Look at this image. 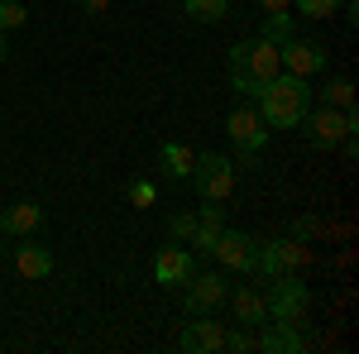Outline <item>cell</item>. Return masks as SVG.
<instances>
[{
	"label": "cell",
	"instance_id": "obj_2",
	"mask_svg": "<svg viewBox=\"0 0 359 354\" xmlns=\"http://www.w3.org/2000/svg\"><path fill=\"white\" fill-rule=\"evenodd\" d=\"M311 86H306V77H292V72H278L273 82L259 91V115H264V125L269 130H297L306 120V110H311Z\"/></svg>",
	"mask_w": 359,
	"mask_h": 354
},
{
	"label": "cell",
	"instance_id": "obj_26",
	"mask_svg": "<svg viewBox=\"0 0 359 354\" xmlns=\"http://www.w3.org/2000/svg\"><path fill=\"white\" fill-rule=\"evenodd\" d=\"M259 5H264L269 15H283V10H292V0H259Z\"/></svg>",
	"mask_w": 359,
	"mask_h": 354
},
{
	"label": "cell",
	"instance_id": "obj_27",
	"mask_svg": "<svg viewBox=\"0 0 359 354\" xmlns=\"http://www.w3.org/2000/svg\"><path fill=\"white\" fill-rule=\"evenodd\" d=\"M5 53H10V48H5V34H0V62H5Z\"/></svg>",
	"mask_w": 359,
	"mask_h": 354
},
{
	"label": "cell",
	"instance_id": "obj_3",
	"mask_svg": "<svg viewBox=\"0 0 359 354\" xmlns=\"http://www.w3.org/2000/svg\"><path fill=\"white\" fill-rule=\"evenodd\" d=\"M269 321H287V326H302L311 316V287H306L297 273H283V278H269Z\"/></svg>",
	"mask_w": 359,
	"mask_h": 354
},
{
	"label": "cell",
	"instance_id": "obj_25",
	"mask_svg": "<svg viewBox=\"0 0 359 354\" xmlns=\"http://www.w3.org/2000/svg\"><path fill=\"white\" fill-rule=\"evenodd\" d=\"M82 10H86V15H106V10H111V0H82Z\"/></svg>",
	"mask_w": 359,
	"mask_h": 354
},
{
	"label": "cell",
	"instance_id": "obj_23",
	"mask_svg": "<svg viewBox=\"0 0 359 354\" xmlns=\"http://www.w3.org/2000/svg\"><path fill=\"white\" fill-rule=\"evenodd\" d=\"M25 20H29V10L20 0H0V34L5 29H25Z\"/></svg>",
	"mask_w": 359,
	"mask_h": 354
},
{
	"label": "cell",
	"instance_id": "obj_17",
	"mask_svg": "<svg viewBox=\"0 0 359 354\" xmlns=\"http://www.w3.org/2000/svg\"><path fill=\"white\" fill-rule=\"evenodd\" d=\"M182 15L196 25H221L230 15V0H182Z\"/></svg>",
	"mask_w": 359,
	"mask_h": 354
},
{
	"label": "cell",
	"instance_id": "obj_14",
	"mask_svg": "<svg viewBox=\"0 0 359 354\" xmlns=\"http://www.w3.org/2000/svg\"><path fill=\"white\" fill-rule=\"evenodd\" d=\"M225 301H230V311H235V321H240V326H264V321H269V301H264V292H259L254 282L235 287Z\"/></svg>",
	"mask_w": 359,
	"mask_h": 354
},
{
	"label": "cell",
	"instance_id": "obj_20",
	"mask_svg": "<svg viewBox=\"0 0 359 354\" xmlns=\"http://www.w3.org/2000/svg\"><path fill=\"white\" fill-rule=\"evenodd\" d=\"M125 196H130V206H139V211H144V206H158V187H154L149 177H135V182L125 187Z\"/></svg>",
	"mask_w": 359,
	"mask_h": 354
},
{
	"label": "cell",
	"instance_id": "obj_18",
	"mask_svg": "<svg viewBox=\"0 0 359 354\" xmlns=\"http://www.w3.org/2000/svg\"><path fill=\"white\" fill-rule=\"evenodd\" d=\"M321 106H331V110H355V82H350V77H331V82L321 86Z\"/></svg>",
	"mask_w": 359,
	"mask_h": 354
},
{
	"label": "cell",
	"instance_id": "obj_1",
	"mask_svg": "<svg viewBox=\"0 0 359 354\" xmlns=\"http://www.w3.org/2000/svg\"><path fill=\"white\" fill-rule=\"evenodd\" d=\"M278 72H283V57H278V43H269V39L254 34V39L230 48V86H235V96L259 101V91L273 82Z\"/></svg>",
	"mask_w": 359,
	"mask_h": 354
},
{
	"label": "cell",
	"instance_id": "obj_12",
	"mask_svg": "<svg viewBox=\"0 0 359 354\" xmlns=\"http://www.w3.org/2000/svg\"><path fill=\"white\" fill-rule=\"evenodd\" d=\"M254 350H264V354H297V350H306L302 326H287V321H264V326L254 330Z\"/></svg>",
	"mask_w": 359,
	"mask_h": 354
},
{
	"label": "cell",
	"instance_id": "obj_7",
	"mask_svg": "<svg viewBox=\"0 0 359 354\" xmlns=\"http://www.w3.org/2000/svg\"><path fill=\"white\" fill-rule=\"evenodd\" d=\"M302 125H306V135H311V144H321V149H335L345 135H355V130H359L355 110H331V106L306 110Z\"/></svg>",
	"mask_w": 359,
	"mask_h": 354
},
{
	"label": "cell",
	"instance_id": "obj_16",
	"mask_svg": "<svg viewBox=\"0 0 359 354\" xmlns=\"http://www.w3.org/2000/svg\"><path fill=\"white\" fill-rule=\"evenodd\" d=\"M158 168H163V177H172V182H187L196 168V149L192 144H163L158 149Z\"/></svg>",
	"mask_w": 359,
	"mask_h": 354
},
{
	"label": "cell",
	"instance_id": "obj_13",
	"mask_svg": "<svg viewBox=\"0 0 359 354\" xmlns=\"http://www.w3.org/2000/svg\"><path fill=\"white\" fill-rule=\"evenodd\" d=\"M39 225H43V206L39 201H15V206L0 211V235H10V240H25Z\"/></svg>",
	"mask_w": 359,
	"mask_h": 354
},
{
	"label": "cell",
	"instance_id": "obj_15",
	"mask_svg": "<svg viewBox=\"0 0 359 354\" xmlns=\"http://www.w3.org/2000/svg\"><path fill=\"white\" fill-rule=\"evenodd\" d=\"M15 268H20V278H29V282H39V278H48L53 273V254L43 245H34V240H20L15 245Z\"/></svg>",
	"mask_w": 359,
	"mask_h": 354
},
{
	"label": "cell",
	"instance_id": "obj_19",
	"mask_svg": "<svg viewBox=\"0 0 359 354\" xmlns=\"http://www.w3.org/2000/svg\"><path fill=\"white\" fill-rule=\"evenodd\" d=\"M259 39H269V43H283V39H292V15L283 10V15H269L264 29H259Z\"/></svg>",
	"mask_w": 359,
	"mask_h": 354
},
{
	"label": "cell",
	"instance_id": "obj_21",
	"mask_svg": "<svg viewBox=\"0 0 359 354\" xmlns=\"http://www.w3.org/2000/svg\"><path fill=\"white\" fill-rule=\"evenodd\" d=\"M297 5V15H306V20H331V15H340V0H292Z\"/></svg>",
	"mask_w": 359,
	"mask_h": 354
},
{
	"label": "cell",
	"instance_id": "obj_11",
	"mask_svg": "<svg viewBox=\"0 0 359 354\" xmlns=\"http://www.w3.org/2000/svg\"><path fill=\"white\" fill-rule=\"evenodd\" d=\"M192 273H196L192 249L168 245V249H158V254H154V282H158V287H182Z\"/></svg>",
	"mask_w": 359,
	"mask_h": 354
},
{
	"label": "cell",
	"instance_id": "obj_4",
	"mask_svg": "<svg viewBox=\"0 0 359 354\" xmlns=\"http://www.w3.org/2000/svg\"><path fill=\"white\" fill-rule=\"evenodd\" d=\"M196 187L201 201H230L235 196V182H240V168L230 163L225 154H196V168L187 177Z\"/></svg>",
	"mask_w": 359,
	"mask_h": 354
},
{
	"label": "cell",
	"instance_id": "obj_22",
	"mask_svg": "<svg viewBox=\"0 0 359 354\" xmlns=\"http://www.w3.org/2000/svg\"><path fill=\"white\" fill-rule=\"evenodd\" d=\"M168 235H172V245H187V240L196 235V216L192 211H177V216L168 220Z\"/></svg>",
	"mask_w": 359,
	"mask_h": 354
},
{
	"label": "cell",
	"instance_id": "obj_9",
	"mask_svg": "<svg viewBox=\"0 0 359 354\" xmlns=\"http://www.w3.org/2000/svg\"><path fill=\"white\" fill-rule=\"evenodd\" d=\"M221 345H225V326L216 321V311L192 316L187 326L177 330V350H182V354H216Z\"/></svg>",
	"mask_w": 359,
	"mask_h": 354
},
{
	"label": "cell",
	"instance_id": "obj_5",
	"mask_svg": "<svg viewBox=\"0 0 359 354\" xmlns=\"http://www.w3.org/2000/svg\"><path fill=\"white\" fill-rule=\"evenodd\" d=\"M182 306H187V316H206V311H221L225 297H230V282H225L221 273L211 268V273H192L182 287Z\"/></svg>",
	"mask_w": 359,
	"mask_h": 354
},
{
	"label": "cell",
	"instance_id": "obj_6",
	"mask_svg": "<svg viewBox=\"0 0 359 354\" xmlns=\"http://www.w3.org/2000/svg\"><path fill=\"white\" fill-rule=\"evenodd\" d=\"M278 57H283V72H292V77H316V72H326V62H331V53H326L321 39H297V34L278 43Z\"/></svg>",
	"mask_w": 359,
	"mask_h": 354
},
{
	"label": "cell",
	"instance_id": "obj_8",
	"mask_svg": "<svg viewBox=\"0 0 359 354\" xmlns=\"http://www.w3.org/2000/svg\"><path fill=\"white\" fill-rule=\"evenodd\" d=\"M225 135L235 139V149H269V139H273V130L264 125V115H259V106H235L230 115H225Z\"/></svg>",
	"mask_w": 359,
	"mask_h": 354
},
{
	"label": "cell",
	"instance_id": "obj_24",
	"mask_svg": "<svg viewBox=\"0 0 359 354\" xmlns=\"http://www.w3.org/2000/svg\"><path fill=\"white\" fill-rule=\"evenodd\" d=\"M221 350H230V354H245V350H254V326L225 330V345H221Z\"/></svg>",
	"mask_w": 359,
	"mask_h": 354
},
{
	"label": "cell",
	"instance_id": "obj_10",
	"mask_svg": "<svg viewBox=\"0 0 359 354\" xmlns=\"http://www.w3.org/2000/svg\"><path fill=\"white\" fill-rule=\"evenodd\" d=\"M211 264L225 268V273H249V264H254V235H245V230H221V240L211 249Z\"/></svg>",
	"mask_w": 359,
	"mask_h": 354
}]
</instances>
